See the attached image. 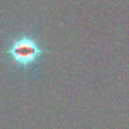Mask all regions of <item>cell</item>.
<instances>
[{
	"label": "cell",
	"instance_id": "1",
	"mask_svg": "<svg viewBox=\"0 0 129 129\" xmlns=\"http://www.w3.org/2000/svg\"><path fill=\"white\" fill-rule=\"evenodd\" d=\"M44 50L39 46L37 41L28 36L23 35L15 40L6 49V53L19 67L27 68L37 61Z\"/></svg>",
	"mask_w": 129,
	"mask_h": 129
}]
</instances>
